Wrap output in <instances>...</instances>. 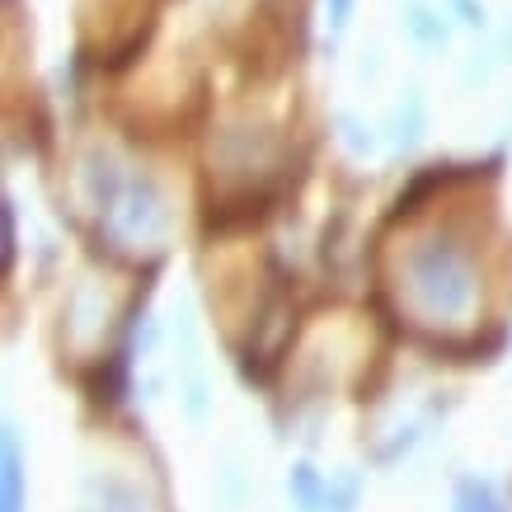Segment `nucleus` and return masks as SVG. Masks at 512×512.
Segmentation results:
<instances>
[]
</instances>
